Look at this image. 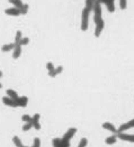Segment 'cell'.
<instances>
[{
  "instance_id": "obj_18",
  "label": "cell",
  "mask_w": 134,
  "mask_h": 147,
  "mask_svg": "<svg viewBox=\"0 0 134 147\" xmlns=\"http://www.w3.org/2000/svg\"><path fill=\"white\" fill-rule=\"evenodd\" d=\"M27 103H28V98L27 97H20L19 100L17 101L18 107H23V108H25L27 106Z\"/></svg>"
},
{
  "instance_id": "obj_9",
  "label": "cell",
  "mask_w": 134,
  "mask_h": 147,
  "mask_svg": "<svg viewBox=\"0 0 134 147\" xmlns=\"http://www.w3.org/2000/svg\"><path fill=\"white\" fill-rule=\"evenodd\" d=\"M6 15H9V16H20L22 15V11H20V9H18V8H16V7H12V8H7L6 10Z\"/></svg>"
},
{
  "instance_id": "obj_19",
  "label": "cell",
  "mask_w": 134,
  "mask_h": 147,
  "mask_svg": "<svg viewBox=\"0 0 134 147\" xmlns=\"http://www.w3.org/2000/svg\"><path fill=\"white\" fill-rule=\"evenodd\" d=\"M62 71H63V66L60 65V66H58V67H55V70L53 71V72H51L49 73V75L51 78H54V76H56V75H59V74L62 73Z\"/></svg>"
},
{
  "instance_id": "obj_14",
  "label": "cell",
  "mask_w": 134,
  "mask_h": 147,
  "mask_svg": "<svg viewBox=\"0 0 134 147\" xmlns=\"http://www.w3.org/2000/svg\"><path fill=\"white\" fill-rule=\"evenodd\" d=\"M33 127L36 129V130H39L41 129V123H39V113H35L33 116Z\"/></svg>"
},
{
  "instance_id": "obj_31",
  "label": "cell",
  "mask_w": 134,
  "mask_h": 147,
  "mask_svg": "<svg viewBox=\"0 0 134 147\" xmlns=\"http://www.w3.org/2000/svg\"><path fill=\"white\" fill-rule=\"evenodd\" d=\"M1 76H2V72H1V71H0V78H1Z\"/></svg>"
},
{
  "instance_id": "obj_29",
  "label": "cell",
  "mask_w": 134,
  "mask_h": 147,
  "mask_svg": "<svg viewBox=\"0 0 134 147\" xmlns=\"http://www.w3.org/2000/svg\"><path fill=\"white\" fill-rule=\"evenodd\" d=\"M32 147H41V139L38 137H35L34 138V144Z\"/></svg>"
},
{
  "instance_id": "obj_7",
  "label": "cell",
  "mask_w": 134,
  "mask_h": 147,
  "mask_svg": "<svg viewBox=\"0 0 134 147\" xmlns=\"http://www.w3.org/2000/svg\"><path fill=\"white\" fill-rule=\"evenodd\" d=\"M103 128H104V129H106V130H108V131H110L112 134H118L117 128H116V127H115L112 123H108V121L104 123H103Z\"/></svg>"
},
{
  "instance_id": "obj_1",
  "label": "cell",
  "mask_w": 134,
  "mask_h": 147,
  "mask_svg": "<svg viewBox=\"0 0 134 147\" xmlns=\"http://www.w3.org/2000/svg\"><path fill=\"white\" fill-rule=\"evenodd\" d=\"M91 11L93 10L87 8V7H85L82 9V12H81V27H80L82 32L88 30V28H89V16H90Z\"/></svg>"
},
{
  "instance_id": "obj_17",
  "label": "cell",
  "mask_w": 134,
  "mask_h": 147,
  "mask_svg": "<svg viewBox=\"0 0 134 147\" xmlns=\"http://www.w3.org/2000/svg\"><path fill=\"white\" fill-rule=\"evenodd\" d=\"M8 1L12 3L14 7H16V8H18V9H22L25 5L22 0H8Z\"/></svg>"
},
{
  "instance_id": "obj_4",
  "label": "cell",
  "mask_w": 134,
  "mask_h": 147,
  "mask_svg": "<svg viewBox=\"0 0 134 147\" xmlns=\"http://www.w3.org/2000/svg\"><path fill=\"white\" fill-rule=\"evenodd\" d=\"M132 128H134V119L127 121V123H122L120 126V128L117 129V131H118V134H121V133H125V131H127L129 129H132Z\"/></svg>"
},
{
  "instance_id": "obj_20",
  "label": "cell",
  "mask_w": 134,
  "mask_h": 147,
  "mask_svg": "<svg viewBox=\"0 0 134 147\" xmlns=\"http://www.w3.org/2000/svg\"><path fill=\"white\" fill-rule=\"evenodd\" d=\"M97 2H99L98 0H86L85 7H87V8H89V9H91V10H93V9H94V6H95Z\"/></svg>"
},
{
  "instance_id": "obj_5",
  "label": "cell",
  "mask_w": 134,
  "mask_h": 147,
  "mask_svg": "<svg viewBox=\"0 0 134 147\" xmlns=\"http://www.w3.org/2000/svg\"><path fill=\"white\" fill-rule=\"evenodd\" d=\"M99 3H104L110 12L115 11V0H98Z\"/></svg>"
},
{
  "instance_id": "obj_2",
  "label": "cell",
  "mask_w": 134,
  "mask_h": 147,
  "mask_svg": "<svg viewBox=\"0 0 134 147\" xmlns=\"http://www.w3.org/2000/svg\"><path fill=\"white\" fill-rule=\"evenodd\" d=\"M100 5H101V3L97 2V3L94 6V9H93V11H94V22H95L96 25L104 20V19H103V10H101V6H100Z\"/></svg>"
},
{
  "instance_id": "obj_15",
  "label": "cell",
  "mask_w": 134,
  "mask_h": 147,
  "mask_svg": "<svg viewBox=\"0 0 134 147\" xmlns=\"http://www.w3.org/2000/svg\"><path fill=\"white\" fill-rule=\"evenodd\" d=\"M22 55V46L19 44H16V47L12 51V57L14 59H18Z\"/></svg>"
},
{
  "instance_id": "obj_22",
  "label": "cell",
  "mask_w": 134,
  "mask_h": 147,
  "mask_svg": "<svg viewBox=\"0 0 134 147\" xmlns=\"http://www.w3.org/2000/svg\"><path fill=\"white\" fill-rule=\"evenodd\" d=\"M22 120H23L25 123H32V121H33V117H31L29 115H24V116L22 117Z\"/></svg>"
},
{
  "instance_id": "obj_25",
  "label": "cell",
  "mask_w": 134,
  "mask_h": 147,
  "mask_svg": "<svg viewBox=\"0 0 134 147\" xmlns=\"http://www.w3.org/2000/svg\"><path fill=\"white\" fill-rule=\"evenodd\" d=\"M28 43H29V38H28V37H23V38L20 39V42L17 43V44H19L20 46H24V45H27Z\"/></svg>"
},
{
  "instance_id": "obj_26",
  "label": "cell",
  "mask_w": 134,
  "mask_h": 147,
  "mask_svg": "<svg viewBox=\"0 0 134 147\" xmlns=\"http://www.w3.org/2000/svg\"><path fill=\"white\" fill-rule=\"evenodd\" d=\"M22 38H23V36H22V32H20V30H18V32L16 33V36H15V43H16V44H17V43H19Z\"/></svg>"
},
{
  "instance_id": "obj_28",
  "label": "cell",
  "mask_w": 134,
  "mask_h": 147,
  "mask_svg": "<svg viewBox=\"0 0 134 147\" xmlns=\"http://www.w3.org/2000/svg\"><path fill=\"white\" fill-rule=\"evenodd\" d=\"M126 6H127V0H120V7L122 10L126 9Z\"/></svg>"
},
{
  "instance_id": "obj_27",
  "label": "cell",
  "mask_w": 134,
  "mask_h": 147,
  "mask_svg": "<svg viewBox=\"0 0 134 147\" xmlns=\"http://www.w3.org/2000/svg\"><path fill=\"white\" fill-rule=\"evenodd\" d=\"M31 128H33V123H26L23 126V131H28Z\"/></svg>"
},
{
  "instance_id": "obj_13",
  "label": "cell",
  "mask_w": 134,
  "mask_h": 147,
  "mask_svg": "<svg viewBox=\"0 0 134 147\" xmlns=\"http://www.w3.org/2000/svg\"><path fill=\"white\" fill-rule=\"evenodd\" d=\"M6 93H7V96H8L9 98L12 99V100H15L16 102H17V101L19 100V98H20V97L18 96V93H17L15 90H12V89H8V90L6 91Z\"/></svg>"
},
{
  "instance_id": "obj_12",
  "label": "cell",
  "mask_w": 134,
  "mask_h": 147,
  "mask_svg": "<svg viewBox=\"0 0 134 147\" xmlns=\"http://www.w3.org/2000/svg\"><path fill=\"white\" fill-rule=\"evenodd\" d=\"M53 147H70V143H63L61 138H54Z\"/></svg>"
},
{
  "instance_id": "obj_30",
  "label": "cell",
  "mask_w": 134,
  "mask_h": 147,
  "mask_svg": "<svg viewBox=\"0 0 134 147\" xmlns=\"http://www.w3.org/2000/svg\"><path fill=\"white\" fill-rule=\"evenodd\" d=\"M20 11H22V15H26V13L28 12V5H27V3H25L24 7L20 9Z\"/></svg>"
},
{
  "instance_id": "obj_6",
  "label": "cell",
  "mask_w": 134,
  "mask_h": 147,
  "mask_svg": "<svg viewBox=\"0 0 134 147\" xmlns=\"http://www.w3.org/2000/svg\"><path fill=\"white\" fill-rule=\"evenodd\" d=\"M118 139H121L123 142H129V143H134V134H127V133H121L117 134Z\"/></svg>"
},
{
  "instance_id": "obj_11",
  "label": "cell",
  "mask_w": 134,
  "mask_h": 147,
  "mask_svg": "<svg viewBox=\"0 0 134 147\" xmlns=\"http://www.w3.org/2000/svg\"><path fill=\"white\" fill-rule=\"evenodd\" d=\"M104 27H105V22L103 20V22H100L99 24L96 25V27H95V36L96 37H99L100 36V34L103 33V30H104Z\"/></svg>"
},
{
  "instance_id": "obj_32",
  "label": "cell",
  "mask_w": 134,
  "mask_h": 147,
  "mask_svg": "<svg viewBox=\"0 0 134 147\" xmlns=\"http://www.w3.org/2000/svg\"><path fill=\"white\" fill-rule=\"evenodd\" d=\"M1 88H2V84H1V83H0V89H1Z\"/></svg>"
},
{
  "instance_id": "obj_21",
  "label": "cell",
  "mask_w": 134,
  "mask_h": 147,
  "mask_svg": "<svg viewBox=\"0 0 134 147\" xmlns=\"http://www.w3.org/2000/svg\"><path fill=\"white\" fill-rule=\"evenodd\" d=\"M12 143H14L17 147H27V146H25L24 144L22 143V140L19 139V137H18V136H14V137H12Z\"/></svg>"
},
{
  "instance_id": "obj_3",
  "label": "cell",
  "mask_w": 134,
  "mask_h": 147,
  "mask_svg": "<svg viewBox=\"0 0 134 147\" xmlns=\"http://www.w3.org/2000/svg\"><path fill=\"white\" fill-rule=\"evenodd\" d=\"M76 133H77V128H69L67 131H65V134L63 135V137H62V142L63 143H70V139L72 138L73 136L76 135Z\"/></svg>"
},
{
  "instance_id": "obj_23",
  "label": "cell",
  "mask_w": 134,
  "mask_h": 147,
  "mask_svg": "<svg viewBox=\"0 0 134 147\" xmlns=\"http://www.w3.org/2000/svg\"><path fill=\"white\" fill-rule=\"evenodd\" d=\"M88 145V139L87 138H81L79 144H78V147H87Z\"/></svg>"
},
{
  "instance_id": "obj_16",
  "label": "cell",
  "mask_w": 134,
  "mask_h": 147,
  "mask_svg": "<svg viewBox=\"0 0 134 147\" xmlns=\"http://www.w3.org/2000/svg\"><path fill=\"white\" fill-rule=\"evenodd\" d=\"M15 47H16V43H9V44H5L1 47V51L2 52H10V51H14Z\"/></svg>"
},
{
  "instance_id": "obj_24",
  "label": "cell",
  "mask_w": 134,
  "mask_h": 147,
  "mask_svg": "<svg viewBox=\"0 0 134 147\" xmlns=\"http://www.w3.org/2000/svg\"><path fill=\"white\" fill-rule=\"evenodd\" d=\"M46 69H48L49 73H51V72H53V71L55 70V66L53 65V63H52V62H48V63H46Z\"/></svg>"
},
{
  "instance_id": "obj_8",
  "label": "cell",
  "mask_w": 134,
  "mask_h": 147,
  "mask_svg": "<svg viewBox=\"0 0 134 147\" xmlns=\"http://www.w3.org/2000/svg\"><path fill=\"white\" fill-rule=\"evenodd\" d=\"M2 102H3V105H6V106H8V107H12V108H17V107H18L17 102H16L15 100L10 99L9 97H3V98H2Z\"/></svg>"
},
{
  "instance_id": "obj_10",
  "label": "cell",
  "mask_w": 134,
  "mask_h": 147,
  "mask_svg": "<svg viewBox=\"0 0 134 147\" xmlns=\"http://www.w3.org/2000/svg\"><path fill=\"white\" fill-rule=\"evenodd\" d=\"M117 139H118V135H117V134H112L110 136L106 137L105 143H106L107 145H114V144L117 143Z\"/></svg>"
}]
</instances>
